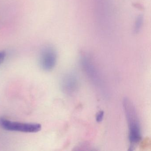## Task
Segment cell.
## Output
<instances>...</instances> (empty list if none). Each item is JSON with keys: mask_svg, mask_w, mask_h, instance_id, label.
I'll return each instance as SVG.
<instances>
[{"mask_svg": "<svg viewBox=\"0 0 151 151\" xmlns=\"http://www.w3.org/2000/svg\"><path fill=\"white\" fill-rule=\"evenodd\" d=\"M0 126L6 130L28 133L38 132L42 128L40 124L19 122L2 118H0Z\"/></svg>", "mask_w": 151, "mask_h": 151, "instance_id": "cell-2", "label": "cell"}, {"mask_svg": "<svg viewBox=\"0 0 151 151\" xmlns=\"http://www.w3.org/2000/svg\"><path fill=\"white\" fill-rule=\"evenodd\" d=\"M79 80L78 76L74 71H69L62 78L61 88L66 94L72 95L76 92L79 87Z\"/></svg>", "mask_w": 151, "mask_h": 151, "instance_id": "cell-4", "label": "cell"}, {"mask_svg": "<svg viewBox=\"0 0 151 151\" xmlns=\"http://www.w3.org/2000/svg\"><path fill=\"white\" fill-rule=\"evenodd\" d=\"M6 54L5 51H0V65H1L6 58Z\"/></svg>", "mask_w": 151, "mask_h": 151, "instance_id": "cell-8", "label": "cell"}, {"mask_svg": "<svg viewBox=\"0 0 151 151\" xmlns=\"http://www.w3.org/2000/svg\"><path fill=\"white\" fill-rule=\"evenodd\" d=\"M123 106L129 127V140L132 145L137 144L141 139L140 122L137 110L128 98H124Z\"/></svg>", "mask_w": 151, "mask_h": 151, "instance_id": "cell-1", "label": "cell"}, {"mask_svg": "<svg viewBox=\"0 0 151 151\" xmlns=\"http://www.w3.org/2000/svg\"><path fill=\"white\" fill-rule=\"evenodd\" d=\"M57 60V53L55 49L52 47H46L40 52V65L44 70L50 71L55 67Z\"/></svg>", "mask_w": 151, "mask_h": 151, "instance_id": "cell-3", "label": "cell"}, {"mask_svg": "<svg viewBox=\"0 0 151 151\" xmlns=\"http://www.w3.org/2000/svg\"><path fill=\"white\" fill-rule=\"evenodd\" d=\"M81 64L84 71L92 82L95 84H99L100 78L99 73L90 58L86 56H83L81 59Z\"/></svg>", "mask_w": 151, "mask_h": 151, "instance_id": "cell-5", "label": "cell"}, {"mask_svg": "<svg viewBox=\"0 0 151 151\" xmlns=\"http://www.w3.org/2000/svg\"><path fill=\"white\" fill-rule=\"evenodd\" d=\"M104 112L103 111H101L96 115V120L98 122H100L103 120L104 117Z\"/></svg>", "mask_w": 151, "mask_h": 151, "instance_id": "cell-7", "label": "cell"}, {"mask_svg": "<svg viewBox=\"0 0 151 151\" xmlns=\"http://www.w3.org/2000/svg\"><path fill=\"white\" fill-rule=\"evenodd\" d=\"M144 23V17L143 16L139 15L138 16L135 20L134 27V32L135 33H138L140 32L142 29Z\"/></svg>", "mask_w": 151, "mask_h": 151, "instance_id": "cell-6", "label": "cell"}]
</instances>
